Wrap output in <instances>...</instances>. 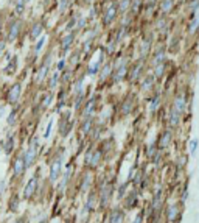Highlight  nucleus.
Returning <instances> with one entry per match:
<instances>
[{"instance_id":"1","label":"nucleus","mask_w":199,"mask_h":223,"mask_svg":"<svg viewBox=\"0 0 199 223\" xmlns=\"http://www.w3.org/2000/svg\"><path fill=\"white\" fill-rule=\"evenodd\" d=\"M27 27H28V22L24 17L13 16L11 9H9V17L6 20L5 33H3V36L8 41V44H17V41L22 38L24 31H27Z\"/></svg>"},{"instance_id":"2","label":"nucleus","mask_w":199,"mask_h":223,"mask_svg":"<svg viewBox=\"0 0 199 223\" xmlns=\"http://www.w3.org/2000/svg\"><path fill=\"white\" fill-rule=\"evenodd\" d=\"M120 17V11H118V3L117 0H107L101 3V14H100V25L104 31L111 30L112 27L117 25Z\"/></svg>"},{"instance_id":"3","label":"nucleus","mask_w":199,"mask_h":223,"mask_svg":"<svg viewBox=\"0 0 199 223\" xmlns=\"http://www.w3.org/2000/svg\"><path fill=\"white\" fill-rule=\"evenodd\" d=\"M80 44V35L76 31H67L61 33L56 38V56L58 58H67L69 53Z\"/></svg>"},{"instance_id":"4","label":"nucleus","mask_w":199,"mask_h":223,"mask_svg":"<svg viewBox=\"0 0 199 223\" xmlns=\"http://www.w3.org/2000/svg\"><path fill=\"white\" fill-rule=\"evenodd\" d=\"M149 70V66H148V59H142V58H137L131 63L129 66V70H128V77H126V83L134 86V84H139V81L142 80V77Z\"/></svg>"},{"instance_id":"5","label":"nucleus","mask_w":199,"mask_h":223,"mask_svg":"<svg viewBox=\"0 0 199 223\" xmlns=\"http://www.w3.org/2000/svg\"><path fill=\"white\" fill-rule=\"evenodd\" d=\"M168 55H170V53H168V48H166V41L157 38V41H156V44H154V48H153V52H151V55H149V58H148L149 70H151L153 67H156L157 64H162V63L168 61V59H170Z\"/></svg>"},{"instance_id":"6","label":"nucleus","mask_w":199,"mask_h":223,"mask_svg":"<svg viewBox=\"0 0 199 223\" xmlns=\"http://www.w3.org/2000/svg\"><path fill=\"white\" fill-rule=\"evenodd\" d=\"M47 31V22L44 20V17H38L31 22H28L27 27V41L30 44L36 42L40 36H44Z\"/></svg>"},{"instance_id":"7","label":"nucleus","mask_w":199,"mask_h":223,"mask_svg":"<svg viewBox=\"0 0 199 223\" xmlns=\"http://www.w3.org/2000/svg\"><path fill=\"white\" fill-rule=\"evenodd\" d=\"M22 90H24V84H22L20 80L14 81L13 84H9L6 92H5V103L9 105V106H17L19 101H20Z\"/></svg>"},{"instance_id":"8","label":"nucleus","mask_w":199,"mask_h":223,"mask_svg":"<svg viewBox=\"0 0 199 223\" xmlns=\"http://www.w3.org/2000/svg\"><path fill=\"white\" fill-rule=\"evenodd\" d=\"M182 116L187 114L188 111V106H190V97H188V90L182 89V90H177L173 97V103H171Z\"/></svg>"},{"instance_id":"9","label":"nucleus","mask_w":199,"mask_h":223,"mask_svg":"<svg viewBox=\"0 0 199 223\" xmlns=\"http://www.w3.org/2000/svg\"><path fill=\"white\" fill-rule=\"evenodd\" d=\"M112 73H114V63H112V58H109L103 64V67L97 77V88H101V86H106V83H111Z\"/></svg>"},{"instance_id":"10","label":"nucleus","mask_w":199,"mask_h":223,"mask_svg":"<svg viewBox=\"0 0 199 223\" xmlns=\"http://www.w3.org/2000/svg\"><path fill=\"white\" fill-rule=\"evenodd\" d=\"M101 159H103V151H101V148H93V147H90V148L86 150V155H84V164H86V167L95 169V167H98V164L101 162Z\"/></svg>"},{"instance_id":"11","label":"nucleus","mask_w":199,"mask_h":223,"mask_svg":"<svg viewBox=\"0 0 199 223\" xmlns=\"http://www.w3.org/2000/svg\"><path fill=\"white\" fill-rule=\"evenodd\" d=\"M182 33L179 28H174V31L168 36L166 39V48H168V53L170 55H177L181 52V47H182Z\"/></svg>"},{"instance_id":"12","label":"nucleus","mask_w":199,"mask_h":223,"mask_svg":"<svg viewBox=\"0 0 199 223\" xmlns=\"http://www.w3.org/2000/svg\"><path fill=\"white\" fill-rule=\"evenodd\" d=\"M72 100V94H70V88L69 86H61L58 92H56V112H62L64 108L70 103Z\"/></svg>"},{"instance_id":"13","label":"nucleus","mask_w":199,"mask_h":223,"mask_svg":"<svg viewBox=\"0 0 199 223\" xmlns=\"http://www.w3.org/2000/svg\"><path fill=\"white\" fill-rule=\"evenodd\" d=\"M157 83H159V80L153 75L151 70H148V72L142 77V80L139 81L137 86H139V90H140V92H153V90L156 89Z\"/></svg>"},{"instance_id":"14","label":"nucleus","mask_w":199,"mask_h":223,"mask_svg":"<svg viewBox=\"0 0 199 223\" xmlns=\"http://www.w3.org/2000/svg\"><path fill=\"white\" fill-rule=\"evenodd\" d=\"M95 111H97V97L95 95H90L82 108H81V114H80V119H89V117H95Z\"/></svg>"},{"instance_id":"15","label":"nucleus","mask_w":199,"mask_h":223,"mask_svg":"<svg viewBox=\"0 0 199 223\" xmlns=\"http://www.w3.org/2000/svg\"><path fill=\"white\" fill-rule=\"evenodd\" d=\"M182 114L171 105L170 106V109H168V114H166V125H168V128H171V130H177L179 127H181V123H182Z\"/></svg>"},{"instance_id":"16","label":"nucleus","mask_w":199,"mask_h":223,"mask_svg":"<svg viewBox=\"0 0 199 223\" xmlns=\"http://www.w3.org/2000/svg\"><path fill=\"white\" fill-rule=\"evenodd\" d=\"M67 63H69V66L70 67H73V69H81L86 63H84V56H82V52H81L80 45H76L70 53H69V56H67Z\"/></svg>"},{"instance_id":"17","label":"nucleus","mask_w":199,"mask_h":223,"mask_svg":"<svg viewBox=\"0 0 199 223\" xmlns=\"http://www.w3.org/2000/svg\"><path fill=\"white\" fill-rule=\"evenodd\" d=\"M62 162H64V155L59 153V156L51 162L50 166V173H48V179L50 182H56L61 178V170H62Z\"/></svg>"},{"instance_id":"18","label":"nucleus","mask_w":199,"mask_h":223,"mask_svg":"<svg viewBox=\"0 0 199 223\" xmlns=\"http://www.w3.org/2000/svg\"><path fill=\"white\" fill-rule=\"evenodd\" d=\"M163 98H162V90H153V95H151V98H149V101H148V114L149 116H154V114H157L160 111V108H162V101Z\"/></svg>"},{"instance_id":"19","label":"nucleus","mask_w":199,"mask_h":223,"mask_svg":"<svg viewBox=\"0 0 199 223\" xmlns=\"http://www.w3.org/2000/svg\"><path fill=\"white\" fill-rule=\"evenodd\" d=\"M72 112L70 111H62L59 112V134L62 137H67L72 130V122H70Z\"/></svg>"},{"instance_id":"20","label":"nucleus","mask_w":199,"mask_h":223,"mask_svg":"<svg viewBox=\"0 0 199 223\" xmlns=\"http://www.w3.org/2000/svg\"><path fill=\"white\" fill-rule=\"evenodd\" d=\"M184 30H185V36L187 38H196L199 33V13L193 17H188L185 25H184Z\"/></svg>"},{"instance_id":"21","label":"nucleus","mask_w":199,"mask_h":223,"mask_svg":"<svg viewBox=\"0 0 199 223\" xmlns=\"http://www.w3.org/2000/svg\"><path fill=\"white\" fill-rule=\"evenodd\" d=\"M19 64H20V58H19L17 53H14V56H13L6 64H3V67H2L3 75H6V77H14V75L19 72Z\"/></svg>"},{"instance_id":"22","label":"nucleus","mask_w":199,"mask_h":223,"mask_svg":"<svg viewBox=\"0 0 199 223\" xmlns=\"http://www.w3.org/2000/svg\"><path fill=\"white\" fill-rule=\"evenodd\" d=\"M171 142H173V130H171V128L162 130L159 134V137L156 139V144H157V148H159V150L168 148Z\"/></svg>"},{"instance_id":"23","label":"nucleus","mask_w":199,"mask_h":223,"mask_svg":"<svg viewBox=\"0 0 199 223\" xmlns=\"http://www.w3.org/2000/svg\"><path fill=\"white\" fill-rule=\"evenodd\" d=\"M58 88H61V72H58L56 69H53L51 73L48 75L47 81H45V89L56 92Z\"/></svg>"},{"instance_id":"24","label":"nucleus","mask_w":199,"mask_h":223,"mask_svg":"<svg viewBox=\"0 0 199 223\" xmlns=\"http://www.w3.org/2000/svg\"><path fill=\"white\" fill-rule=\"evenodd\" d=\"M157 11L163 16H173L176 13V0H159Z\"/></svg>"},{"instance_id":"25","label":"nucleus","mask_w":199,"mask_h":223,"mask_svg":"<svg viewBox=\"0 0 199 223\" xmlns=\"http://www.w3.org/2000/svg\"><path fill=\"white\" fill-rule=\"evenodd\" d=\"M134 105H135V97L134 95H128L126 98H123L121 103H120V114H121V117H128L129 114H132Z\"/></svg>"},{"instance_id":"26","label":"nucleus","mask_w":199,"mask_h":223,"mask_svg":"<svg viewBox=\"0 0 199 223\" xmlns=\"http://www.w3.org/2000/svg\"><path fill=\"white\" fill-rule=\"evenodd\" d=\"M171 64H173V61L168 59V61H165V63H162V64H157L156 67H153L151 72H153V75H154L159 81H162V80L168 75V70H170Z\"/></svg>"},{"instance_id":"27","label":"nucleus","mask_w":199,"mask_h":223,"mask_svg":"<svg viewBox=\"0 0 199 223\" xmlns=\"http://www.w3.org/2000/svg\"><path fill=\"white\" fill-rule=\"evenodd\" d=\"M38 150H39V148H34V147H27V148L22 151L24 159H25L27 170H28V169H31V167L34 166V162H36V159H38Z\"/></svg>"},{"instance_id":"28","label":"nucleus","mask_w":199,"mask_h":223,"mask_svg":"<svg viewBox=\"0 0 199 223\" xmlns=\"http://www.w3.org/2000/svg\"><path fill=\"white\" fill-rule=\"evenodd\" d=\"M75 8V3L72 0H58V5H56V13L64 19L72 9Z\"/></svg>"},{"instance_id":"29","label":"nucleus","mask_w":199,"mask_h":223,"mask_svg":"<svg viewBox=\"0 0 199 223\" xmlns=\"http://www.w3.org/2000/svg\"><path fill=\"white\" fill-rule=\"evenodd\" d=\"M100 14H101V3H100V2H97L95 5L89 6V8H87V13H86V16H87V19H89L90 24L98 22V20H100Z\"/></svg>"},{"instance_id":"30","label":"nucleus","mask_w":199,"mask_h":223,"mask_svg":"<svg viewBox=\"0 0 199 223\" xmlns=\"http://www.w3.org/2000/svg\"><path fill=\"white\" fill-rule=\"evenodd\" d=\"M13 172H14V177H22L25 172H27V166H25V159H24V155L20 153L16 159H14V164H13Z\"/></svg>"},{"instance_id":"31","label":"nucleus","mask_w":199,"mask_h":223,"mask_svg":"<svg viewBox=\"0 0 199 223\" xmlns=\"http://www.w3.org/2000/svg\"><path fill=\"white\" fill-rule=\"evenodd\" d=\"M75 77H76V69L69 66L65 70L61 72V86H70V83L73 81Z\"/></svg>"},{"instance_id":"32","label":"nucleus","mask_w":199,"mask_h":223,"mask_svg":"<svg viewBox=\"0 0 199 223\" xmlns=\"http://www.w3.org/2000/svg\"><path fill=\"white\" fill-rule=\"evenodd\" d=\"M93 125H95V119H93V117L81 119L80 120V134L82 136V137L89 136L90 131H92V128H93Z\"/></svg>"},{"instance_id":"33","label":"nucleus","mask_w":199,"mask_h":223,"mask_svg":"<svg viewBox=\"0 0 199 223\" xmlns=\"http://www.w3.org/2000/svg\"><path fill=\"white\" fill-rule=\"evenodd\" d=\"M47 42H48V36L47 35H44V36H40L39 39L36 41V42H33L31 44V48H30V52H33L34 55H42L44 53V50H45V47H47Z\"/></svg>"},{"instance_id":"34","label":"nucleus","mask_w":199,"mask_h":223,"mask_svg":"<svg viewBox=\"0 0 199 223\" xmlns=\"http://www.w3.org/2000/svg\"><path fill=\"white\" fill-rule=\"evenodd\" d=\"M53 100H55V92H53V90L45 89V92L42 94V98H40V101H39V108L42 109V111H45L47 108L51 106Z\"/></svg>"},{"instance_id":"35","label":"nucleus","mask_w":199,"mask_h":223,"mask_svg":"<svg viewBox=\"0 0 199 223\" xmlns=\"http://www.w3.org/2000/svg\"><path fill=\"white\" fill-rule=\"evenodd\" d=\"M184 11L187 14V19L196 16L199 13V0H187V3L184 6Z\"/></svg>"},{"instance_id":"36","label":"nucleus","mask_w":199,"mask_h":223,"mask_svg":"<svg viewBox=\"0 0 199 223\" xmlns=\"http://www.w3.org/2000/svg\"><path fill=\"white\" fill-rule=\"evenodd\" d=\"M16 148V137L14 134H8L5 139H3V153L5 155H11Z\"/></svg>"},{"instance_id":"37","label":"nucleus","mask_w":199,"mask_h":223,"mask_svg":"<svg viewBox=\"0 0 199 223\" xmlns=\"http://www.w3.org/2000/svg\"><path fill=\"white\" fill-rule=\"evenodd\" d=\"M90 25V22H89V19H87V16H86V13L84 11H81L80 16H78V20H76V27H75V31L80 35L82 33L87 27Z\"/></svg>"},{"instance_id":"38","label":"nucleus","mask_w":199,"mask_h":223,"mask_svg":"<svg viewBox=\"0 0 199 223\" xmlns=\"http://www.w3.org/2000/svg\"><path fill=\"white\" fill-rule=\"evenodd\" d=\"M17 122H19V105H17V106H13V109H11L9 114L6 116V125H8L9 128L16 127Z\"/></svg>"},{"instance_id":"39","label":"nucleus","mask_w":199,"mask_h":223,"mask_svg":"<svg viewBox=\"0 0 199 223\" xmlns=\"http://www.w3.org/2000/svg\"><path fill=\"white\" fill-rule=\"evenodd\" d=\"M36 189H38V177H33V178L27 182V186H25L24 197H25V198H31V195L36 192Z\"/></svg>"},{"instance_id":"40","label":"nucleus","mask_w":199,"mask_h":223,"mask_svg":"<svg viewBox=\"0 0 199 223\" xmlns=\"http://www.w3.org/2000/svg\"><path fill=\"white\" fill-rule=\"evenodd\" d=\"M166 217L170 222H174L179 217V204H170L168 211H166Z\"/></svg>"},{"instance_id":"41","label":"nucleus","mask_w":199,"mask_h":223,"mask_svg":"<svg viewBox=\"0 0 199 223\" xmlns=\"http://www.w3.org/2000/svg\"><path fill=\"white\" fill-rule=\"evenodd\" d=\"M9 17V9H2L0 11V36H3L5 33V27H6V20Z\"/></svg>"},{"instance_id":"42","label":"nucleus","mask_w":199,"mask_h":223,"mask_svg":"<svg viewBox=\"0 0 199 223\" xmlns=\"http://www.w3.org/2000/svg\"><path fill=\"white\" fill-rule=\"evenodd\" d=\"M69 67V63H67V58H56V63H55V69L58 72H62Z\"/></svg>"},{"instance_id":"43","label":"nucleus","mask_w":199,"mask_h":223,"mask_svg":"<svg viewBox=\"0 0 199 223\" xmlns=\"http://www.w3.org/2000/svg\"><path fill=\"white\" fill-rule=\"evenodd\" d=\"M98 0H78L76 3H75V8H78V9H87L89 6H92V5H95Z\"/></svg>"},{"instance_id":"44","label":"nucleus","mask_w":199,"mask_h":223,"mask_svg":"<svg viewBox=\"0 0 199 223\" xmlns=\"http://www.w3.org/2000/svg\"><path fill=\"white\" fill-rule=\"evenodd\" d=\"M117 3H118L120 14H124L131 9V0H117Z\"/></svg>"},{"instance_id":"45","label":"nucleus","mask_w":199,"mask_h":223,"mask_svg":"<svg viewBox=\"0 0 199 223\" xmlns=\"http://www.w3.org/2000/svg\"><path fill=\"white\" fill-rule=\"evenodd\" d=\"M109 195H111V187L106 186L101 189V204H107V200H109Z\"/></svg>"},{"instance_id":"46","label":"nucleus","mask_w":199,"mask_h":223,"mask_svg":"<svg viewBox=\"0 0 199 223\" xmlns=\"http://www.w3.org/2000/svg\"><path fill=\"white\" fill-rule=\"evenodd\" d=\"M121 222H123V212L121 211H114L111 214L109 223H121Z\"/></svg>"},{"instance_id":"47","label":"nucleus","mask_w":199,"mask_h":223,"mask_svg":"<svg viewBox=\"0 0 199 223\" xmlns=\"http://www.w3.org/2000/svg\"><path fill=\"white\" fill-rule=\"evenodd\" d=\"M53 123H55V119H50V120H48V123H47V127H45V131H44V140H45V139H48V137L51 136Z\"/></svg>"},{"instance_id":"48","label":"nucleus","mask_w":199,"mask_h":223,"mask_svg":"<svg viewBox=\"0 0 199 223\" xmlns=\"http://www.w3.org/2000/svg\"><path fill=\"white\" fill-rule=\"evenodd\" d=\"M8 41H6V38L5 36H0V59H2V56L5 55V52L8 50Z\"/></svg>"},{"instance_id":"49","label":"nucleus","mask_w":199,"mask_h":223,"mask_svg":"<svg viewBox=\"0 0 199 223\" xmlns=\"http://www.w3.org/2000/svg\"><path fill=\"white\" fill-rule=\"evenodd\" d=\"M198 147H199V140L198 139H191L190 140V147H188V151H190V155H196V151H198Z\"/></svg>"},{"instance_id":"50","label":"nucleus","mask_w":199,"mask_h":223,"mask_svg":"<svg viewBox=\"0 0 199 223\" xmlns=\"http://www.w3.org/2000/svg\"><path fill=\"white\" fill-rule=\"evenodd\" d=\"M28 147H34V148H39L40 147V139L38 136H33V137H30V140H28Z\"/></svg>"},{"instance_id":"51","label":"nucleus","mask_w":199,"mask_h":223,"mask_svg":"<svg viewBox=\"0 0 199 223\" xmlns=\"http://www.w3.org/2000/svg\"><path fill=\"white\" fill-rule=\"evenodd\" d=\"M13 56H14V53H13V50H9V48H8V50L5 52V55L2 56V61H3V64H6V63H8V61H9V59H11Z\"/></svg>"},{"instance_id":"52","label":"nucleus","mask_w":199,"mask_h":223,"mask_svg":"<svg viewBox=\"0 0 199 223\" xmlns=\"http://www.w3.org/2000/svg\"><path fill=\"white\" fill-rule=\"evenodd\" d=\"M93 201H95L93 193H89V198H87V203H86V211H90L93 208Z\"/></svg>"},{"instance_id":"53","label":"nucleus","mask_w":199,"mask_h":223,"mask_svg":"<svg viewBox=\"0 0 199 223\" xmlns=\"http://www.w3.org/2000/svg\"><path fill=\"white\" fill-rule=\"evenodd\" d=\"M90 182H92V177H90V175H86V177H84V182H82V186H81V189H82V190H87V189L90 187Z\"/></svg>"},{"instance_id":"54","label":"nucleus","mask_w":199,"mask_h":223,"mask_svg":"<svg viewBox=\"0 0 199 223\" xmlns=\"http://www.w3.org/2000/svg\"><path fill=\"white\" fill-rule=\"evenodd\" d=\"M126 186H128V181H126V182H123V184L120 186V192H118V197H120V198H121V197L124 195V190H126Z\"/></svg>"},{"instance_id":"55","label":"nucleus","mask_w":199,"mask_h":223,"mask_svg":"<svg viewBox=\"0 0 199 223\" xmlns=\"http://www.w3.org/2000/svg\"><path fill=\"white\" fill-rule=\"evenodd\" d=\"M5 111H6V103H0V120L3 119V116H5Z\"/></svg>"},{"instance_id":"56","label":"nucleus","mask_w":199,"mask_h":223,"mask_svg":"<svg viewBox=\"0 0 199 223\" xmlns=\"http://www.w3.org/2000/svg\"><path fill=\"white\" fill-rule=\"evenodd\" d=\"M142 222H143V212H140V214L135 217V220H134L132 223H142Z\"/></svg>"},{"instance_id":"57","label":"nucleus","mask_w":199,"mask_h":223,"mask_svg":"<svg viewBox=\"0 0 199 223\" xmlns=\"http://www.w3.org/2000/svg\"><path fill=\"white\" fill-rule=\"evenodd\" d=\"M187 197H188V190H187V189H184V192H182V198H181V201H185V200H187Z\"/></svg>"},{"instance_id":"58","label":"nucleus","mask_w":199,"mask_h":223,"mask_svg":"<svg viewBox=\"0 0 199 223\" xmlns=\"http://www.w3.org/2000/svg\"><path fill=\"white\" fill-rule=\"evenodd\" d=\"M0 153H3V140H0Z\"/></svg>"},{"instance_id":"59","label":"nucleus","mask_w":199,"mask_h":223,"mask_svg":"<svg viewBox=\"0 0 199 223\" xmlns=\"http://www.w3.org/2000/svg\"><path fill=\"white\" fill-rule=\"evenodd\" d=\"M27 2H28V5H30V3H31V2H33V0H27Z\"/></svg>"},{"instance_id":"60","label":"nucleus","mask_w":199,"mask_h":223,"mask_svg":"<svg viewBox=\"0 0 199 223\" xmlns=\"http://www.w3.org/2000/svg\"><path fill=\"white\" fill-rule=\"evenodd\" d=\"M16 223H22V220H17V222H16Z\"/></svg>"},{"instance_id":"61","label":"nucleus","mask_w":199,"mask_h":223,"mask_svg":"<svg viewBox=\"0 0 199 223\" xmlns=\"http://www.w3.org/2000/svg\"><path fill=\"white\" fill-rule=\"evenodd\" d=\"M72 2H73V3H76V2H78V0H72Z\"/></svg>"}]
</instances>
